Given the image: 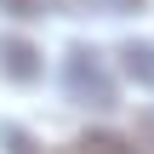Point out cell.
<instances>
[{
  "instance_id": "cell-6",
  "label": "cell",
  "mask_w": 154,
  "mask_h": 154,
  "mask_svg": "<svg viewBox=\"0 0 154 154\" xmlns=\"http://www.w3.org/2000/svg\"><path fill=\"white\" fill-rule=\"evenodd\" d=\"M137 143H143V149H154V109H143V114H137Z\"/></svg>"
},
{
  "instance_id": "cell-1",
  "label": "cell",
  "mask_w": 154,
  "mask_h": 154,
  "mask_svg": "<svg viewBox=\"0 0 154 154\" xmlns=\"http://www.w3.org/2000/svg\"><path fill=\"white\" fill-rule=\"evenodd\" d=\"M63 86H69L74 103H91V109H109V103H114V80H109V69L97 63V51H86V46L69 51V63H63Z\"/></svg>"
},
{
  "instance_id": "cell-3",
  "label": "cell",
  "mask_w": 154,
  "mask_h": 154,
  "mask_svg": "<svg viewBox=\"0 0 154 154\" xmlns=\"http://www.w3.org/2000/svg\"><path fill=\"white\" fill-rule=\"evenodd\" d=\"M69 154H137V143L120 137V131H86V137H74Z\"/></svg>"
},
{
  "instance_id": "cell-4",
  "label": "cell",
  "mask_w": 154,
  "mask_h": 154,
  "mask_svg": "<svg viewBox=\"0 0 154 154\" xmlns=\"http://www.w3.org/2000/svg\"><path fill=\"white\" fill-rule=\"evenodd\" d=\"M120 57H126V74L131 80H143V86H154V46H120Z\"/></svg>"
},
{
  "instance_id": "cell-2",
  "label": "cell",
  "mask_w": 154,
  "mask_h": 154,
  "mask_svg": "<svg viewBox=\"0 0 154 154\" xmlns=\"http://www.w3.org/2000/svg\"><path fill=\"white\" fill-rule=\"evenodd\" d=\"M40 51L29 46V40H0V74L6 80H17V86H29L34 74H40V63H34Z\"/></svg>"
},
{
  "instance_id": "cell-5",
  "label": "cell",
  "mask_w": 154,
  "mask_h": 154,
  "mask_svg": "<svg viewBox=\"0 0 154 154\" xmlns=\"http://www.w3.org/2000/svg\"><path fill=\"white\" fill-rule=\"evenodd\" d=\"M91 11H103V17H126V11H143L149 0H86Z\"/></svg>"
}]
</instances>
